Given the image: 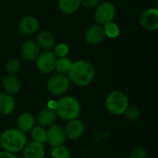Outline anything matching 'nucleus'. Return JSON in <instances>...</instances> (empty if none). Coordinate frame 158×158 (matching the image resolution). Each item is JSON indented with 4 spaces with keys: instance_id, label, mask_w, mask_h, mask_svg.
Returning <instances> with one entry per match:
<instances>
[{
    "instance_id": "obj_5",
    "label": "nucleus",
    "mask_w": 158,
    "mask_h": 158,
    "mask_svg": "<svg viewBox=\"0 0 158 158\" xmlns=\"http://www.w3.org/2000/svg\"><path fill=\"white\" fill-rule=\"evenodd\" d=\"M116 17V7L110 2L99 3L94 8V19L99 25H106L109 22L114 21Z\"/></svg>"
},
{
    "instance_id": "obj_6",
    "label": "nucleus",
    "mask_w": 158,
    "mask_h": 158,
    "mask_svg": "<svg viewBox=\"0 0 158 158\" xmlns=\"http://www.w3.org/2000/svg\"><path fill=\"white\" fill-rule=\"evenodd\" d=\"M70 81L69 80L68 75L56 73L52 77L49 78L46 88L47 91L55 96H59L64 94L69 89Z\"/></svg>"
},
{
    "instance_id": "obj_17",
    "label": "nucleus",
    "mask_w": 158,
    "mask_h": 158,
    "mask_svg": "<svg viewBox=\"0 0 158 158\" xmlns=\"http://www.w3.org/2000/svg\"><path fill=\"white\" fill-rule=\"evenodd\" d=\"M56 118V114L53 109L44 108L38 113L36 120L39 126L43 128H49L50 126L54 125Z\"/></svg>"
},
{
    "instance_id": "obj_19",
    "label": "nucleus",
    "mask_w": 158,
    "mask_h": 158,
    "mask_svg": "<svg viewBox=\"0 0 158 158\" xmlns=\"http://www.w3.org/2000/svg\"><path fill=\"white\" fill-rule=\"evenodd\" d=\"M15 108V100L12 95L5 93H0V114L8 115Z\"/></svg>"
},
{
    "instance_id": "obj_28",
    "label": "nucleus",
    "mask_w": 158,
    "mask_h": 158,
    "mask_svg": "<svg viewBox=\"0 0 158 158\" xmlns=\"http://www.w3.org/2000/svg\"><path fill=\"white\" fill-rule=\"evenodd\" d=\"M130 158H147V153L143 147H135L130 154Z\"/></svg>"
},
{
    "instance_id": "obj_30",
    "label": "nucleus",
    "mask_w": 158,
    "mask_h": 158,
    "mask_svg": "<svg viewBox=\"0 0 158 158\" xmlns=\"http://www.w3.org/2000/svg\"><path fill=\"white\" fill-rule=\"evenodd\" d=\"M0 158H18L14 154L6 152V151H2L0 152Z\"/></svg>"
},
{
    "instance_id": "obj_9",
    "label": "nucleus",
    "mask_w": 158,
    "mask_h": 158,
    "mask_svg": "<svg viewBox=\"0 0 158 158\" xmlns=\"http://www.w3.org/2000/svg\"><path fill=\"white\" fill-rule=\"evenodd\" d=\"M66 139L64 129L59 125L54 124L46 130V143L52 147L63 145Z\"/></svg>"
},
{
    "instance_id": "obj_23",
    "label": "nucleus",
    "mask_w": 158,
    "mask_h": 158,
    "mask_svg": "<svg viewBox=\"0 0 158 158\" xmlns=\"http://www.w3.org/2000/svg\"><path fill=\"white\" fill-rule=\"evenodd\" d=\"M104 28V31H105V34H106V37L107 38H110V39H116L119 36L120 34V28L119 26L112 21V22H109L106 25L103 26Z\"/></svg>"
},
{
    "instance_id": "obj_25",
    "label": "nucleus",
    "mask_w": 158,
    "mask_h": 158,
    "mask_svg": "<svg viewBox=\"0 0 158 158\" xmlns=\"http://www.w3.org/2000/svg\"><path fill=\"white\" fill-rule=\"evenodd\" d=\"M20 69H21V64L19 60L17 58H10L6 63V70L7 71L8 74L16 75L17 73L19 72Z\"/></svg>"
},
{
    "instance_id": "obj_27",
    "label": "nucleus",
    "mask_w": 158,
    "mask_h": 158,
    "mask_svg": "<svg viewBox=\"0 0 158 158\" xmlns=\"http://www.w3.org/2000/svg\"><path fill=\"white\" fill-rule=\"evenodd\" d=\"M53 53L56 56V58H61V57H66L69 54V46L68 44L64 43L57 44L54 46L53 48Z\"/></svg>"
},
{
    "instance_id": "obj_7",
    "label": "nucleus",
    "mask_w": 158,
    "mask_h": 158,
    "mask_svg": "<svg viewBox=\"0 0 158 158\" xmlns=\"http://www.w3.org/2000/svg\"><path fill=\"white\" fill-rule=\"evenodd\" d=\"M56 60L57 58L53 51H43L40 52L35 62L38 70L44 74H47L55 70Z\"/></svg>"
},
{
    "instance_id": "obj_1",
    "label": "nucleus",
    "mask_w": 158,
    "mask_h": 158,
    "mask_svg": "<svg viewBox=\"0 0 158 158\" xmlns=\"http://www.w3.org/2000/svg\"><path fill=\"white\" fill-rule=\"evenodd\" d=\"M95 76V69L92 63L86 60H78L72 63L71 69L68 73L70 82L80 87L90 85Z\"/></svg>"
},
{
    "instance_id": "obj_14",
    "label": "nucleus",
    "mask_w": 158,
    "mask_h": 158,
    "mask_svg": "<svg viewBox=\"0 0 158 158\" xmlns=\"http://www.w3.org/2000/svg\"><path fill=\"white\" fill-rule=\"evenodd\" d=\"M36 44L39 48L44 51H52L54 46L56 45V38L55 35L48 31H42L36 39Z\"/></svg>"
},
{
    "instance_id": "obj_22",
    "label": "nucleus",
    "mask_w": 158,
    "mask_h": 158,
    "mask_svg": "<svg viewBox=\"0 0 158 158\" xmlns=\"http://www.w3.org/2000/svg\"><path fill=\"white\" fill-rule=\"evenodd\" d=\"M31 136L33 142L39 143H46V130L41 126H34L31 131Z\"/></svg>"
},
{
    "instance_id": "obj_15",
    "label": "nucleus",
    "mask_w": 158,
    "mask_h": 158,
    "mask_svg": "<svg viewBox=\"0 0 158 158\" xmlns=\"http://www.w3.org/2000/svg\"><path fill=\"white\" fill-rule=\"evenodd\" d=\"M24 158H44V144L31 141L26 143L23 148Z\"/></svg>"
},
{
    "instance_id": "obj_2",
    "label": "nucleus",
    "mask_w": 158,
    "mask_h": 158,
    "mask_svg": "<svg viewBox=\"0 0 158 158\" xmlns=\"http://www.w3.org/2000/svg\"><path fill=\"white\" fill-rule=\"evenodd\" d=\"M27 143V137L18 128L7 129L0 135V146L4 151L16 154L23 150Z\"/></svg>"
},
{
    "instance_id": "obj_11",
    "label": "nucleus",
    "mask_w": 158,
    "mask_h": 158,
    "mask_svg": "<svg viewBox=\"0 0 158 158\" xmlns=\"http://www.w3.org/2000/svg\"><path fill=\"white\" fill-rule=\"evenodd\" d=\"M39 20L33 16H25L18 23V31L24 36L35 33L39 29Z\"/></svg>"
},
{
    "instance_id": "obj_20",
    "label": "nucleus",
    "mask_w": 158,
    "mask_h": 158,
    "mask_svg": "<svg viewBox=\"0 0 158 158\" xmlns=\"http://www.w3.org/2000/svg\"><path fill=\"white\" fill-rule=\"evenodd\" d=\"M57 6L63 14L72 15L81 7V2L80 0H58Z\"/></svg>"
},
{
    "instance_id": "obj_4",
    "label": "nucleus",
    "mask_w": 158,
    "mask_h": 158,
    "mask_svg": "<svg viewBox=\"0 0 158 158\" xmlns=\"http://www.w3.org/2000/svg\"><path fill=\"white\" fill-rule=\"evenodd\" d=\"M106 108L113 116L124 115L129 106V99L121 91H112L106 98Z\"/></svg>"
},
{
    "instance_id": "obj_26",
    "label": "nucleus",
    "mask_w": 158,
    "mask_h": 158,
    "mask_svg": "<svg viewBox=\"0 0 158 158\" xmlns=\"http://www.w3.org/2000/svg\"><path fill=\"white\" fill-rule=\"evenodd\" d=\"M51 156L53 158H70V151L68 147L64 145H59L53 147L51 151Z\"/></svg>"
},
{
    "instance_id": "obj_21",
    "label": "nucleus",
    "mask_w": 158,
    "mask_h": 158,
    "mask_svg": "<svg viewBox=\"0 0 158 158\" xmlns=\"http://www.w3.org/2000/svg\"><path fill=\"white\" fill-rule=\"evenodd\" d=\"M72 61L71 59H69V57H61V58H57L56 63V68L55 70H56V73H60V74H65L68 75L69 71L71 69L72 66Z\"/></svg>"
},
{
    "instance_id": "obj_18",
    "label": "nucleus",
    "mask_w": 158,
    "mask_h": 158,
    "mask_svg": "<svg viewBox=\"0 0 158 158\" xmlns=\"http://www.w3.org/2000/svg\"><path fill=\"white\" fill-rule=\"evenodd\" d=\"M17 125L18 129L24 133L31 131L32 128L35 126V118L31 113H22L17 119Z\"/></svg>"
},
{
    "instance_id": "obj_12",
    "label": "nucleus",
    "mask_w": 158,
    "mask_h": 158,
    "mask_svg": "<svg viewBox=\"0 0 158 158\" xmlns=\"http://www.w3.org/2000/svg\"><path fill=\"white\" fill-rule=\"evenodd\" d=\"M106 38L104 28L102 25L94 24L89 27L84 33V40L89 45H97Z\"/></svg>"
},
{
    "instance_id": "obj_8",
    "label": "nucleus",
    "mask_w": 158,
    "mask_h": 158,
    "mask_svg": "<svg viewBox=\"0 0 158 158\" xmlns=\"http://www.w3.org/2000/svg\"><path fill=\"white\" fill-rule=\"evenodd\" d=\"M141 26L150 31L158 29V10L156 8H147L142 12L139 19Z\"/></svg>"
},
{
    "instance_id": "obj_13",
    "label": "nucleus",
    "mask_w": 158,
    "mask_h": 158,
    "mask_svg": "<svg viewBox=\"0 0 158 158\" xmlns=\"http://www.w3.org/2000/svg\"><path fill=\"white\" fill-rule=\"evenodd\" d=\"M40 54V48L35 41L27 40L20 47V55L27 61H35Z\"/></svg>"
},
{
    "instance_id": "obj_24",
    "label": "nucleus",
    "mask_w": 158,
    "mask_h": 158,
    "mask_svg": "<svg viewBox=\"0 0 158 158\" xmlns=\"http://www.w3.org/2000/svg\"><path fill=\"white\" fill-rule=\"evenodd\" d=\"M125 118L130 122H137L142 116L141 110L136 106H128L125 113Z\"/></svg>"
},
{
    "instance_id": "obj_16",
    "label": "nucleus",
    "mask_w": 158,
    "mask_h": 158,
    "mask_svg": "<svg viewBox=\"0 0 158 158\" xmlns=\"http://www.w3.org/2000/svg\"><path fill=\"white\" fill-rule=\"evenodd\" d=\"M2 85L4 90L8 94H14L19 92L21 88V82L16 75L7 74L3 78Z\"/></svg>"
},
{
    "instance_id": "obj_10",
    "label": "nucleus",
    "mask_w": 158,
    "mask_h": 158,
    "mask_svg": "<svg viewBox=\"0 0 158 158\" xmlns=\"http://www.w3.org/2000/svg\"><path fill=\"white\" fill-rule=\"evenodd\" d=\"M66 138L75 141L81 138L85 132V126L82 121L78 118L68 121L66 128L64 129Z\"/></svg>"
},
{
    "instance_id": "obj_3",
    "label": "nucleus",
    "mask_w": 158,
    "mask_h": 158,
    "mask_svg": "<svg viewBox=\"0 0 158 158\" xmlns=\"http://www.w3.org/2000/svg\"><path fill=\"white\" fill-rule=\"evenodd\" d=\"M81 113L80 102L73 96H64L56 105V114L64 120L69 121L79 117Z\"/></svg>"
},
{
    "instance_id": "obj_29",
    "label": "nucleus",
    "mask_w": 158,
    "mask_h": 158,
    "mask_svg": "<svg viewBox=\"0 0 158 158\" xmlns=\"http://www.w3.org/2000/svg\"><path fill=\"white\" fill-rule=\"evenodd\" d=\"M80 2H81V6H84L85 8L94 9L98 6L100 0H80Z\"/></svg>"
}]
</instances>
